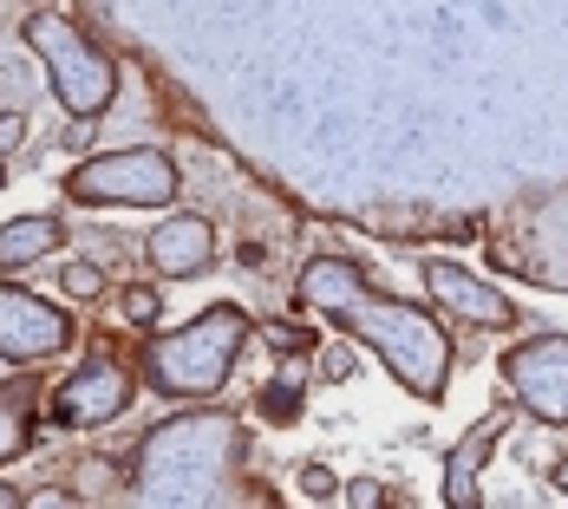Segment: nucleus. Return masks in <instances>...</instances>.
Returning a JSON list of instances; mask_svg holds the SVG:
<instances>
[{
	"label": "nucleus",
	"instance_id": "obj_1",
	"mask_svg": "<svg viewBox=\"0 0 568 509\" xmlns=\"http://www.w3.org/2000/svg\"><path fill=\"white\" fill-rule=\"evenodd\" d=\"M301 301H307L321 320H334V327H346L353 339H366V346L386 359V373H393L405 393H418V398L445 393L452 339L438 334V320H432L425 307L379 294V287L366 282L353 262H341V255L301 268Z\"/></svg>",
	"mask_w": 568,
	"mask_h": 509
},
{
	"label": "nucleus",
	"instance_id": "obj_2",
	"mask_svg": "<svg viewBox=\"0 0 568 509\" xmlns=\"http://www.w3.org/2000/svg\"><path fill=\"white\" fill-rule=\"evenodd\" d=\"M248 451V438H242V425L235 418H171L164 431H151L144 438V451H138V497H151V503H216L223 490L210 483L216 470H235Z\"/></svg>",
	"mask_w": 568,
	"mask_h": 509
},
{
	"label": "nucleus",
	"instance_id": "obj_3",
	"mask_svg": "<svg viewBox=\"0 0 568 509\" xmlns=\"http://www.w3.org/2000/svg\"><path fill=\"white\" fill-rule=\"evenodd\" d=\"M242 339H248V314H242V307H210V314H196L183 334L151 339V346H144V373H151L158 393L210 398L229 379Z\"/></svg>",
	"mask_w": 568,
	"mask_h": 509
},
{
	"label": "nucleus",
	"instance_id": "obj_4",
	"mask_svg": "<svg viewBox=\"0 0 568 509\" xmlns=\"http://www.w3.org/2000/svg\"><path fill=\"white\" fill-rule=\"evenodd\" d=\"M27 47L40 53L47 79H53V99L79 118V124L112 105V92H118L112 53H105V47H92L72 20H59V13H47V7H40V13H27Z\"/></svg>",
	"mask_w": 568,
	"mask_h": 509
},
{
	"label": "nucleus",
	"instance_id": "obj_5",
	"mask_svg": "<svg viewBox=\"0 0 568 509\" xmlns=\"http://www.w3.org/2000/svg\"><path fill=\"white\" fill-rule=\"evenodd\" d=\"M65 196L72 203H124V210H151V203H171L176 196V164L164 151H105V157H85V164L65 176Z\"/></svg>",
	"mask_w": 568,
	"mask_h": 509
},
{
	"label": "nucleus",
	"instance_id": "obj_6",
	"mask_svg": "<svg viewBox=\"0 0 568 509\" xmlns=\"http://www.w3.org/2000/svg\"><path fill=\"white\" fill-rule=\"evenodd\" d=\"M504 379H510L516 405L542 425H568V334L523 339L504 353Z\"/></svg>",
	"mask_w": 568,
	"mask_h": 509
},
{
	"label": "nucleus",
	"instance_id": "obj_7",
	"mask_svg": "<svg viewBox=\"0 0 568 509\" xmlns=\"http://www.w3.org/2000/svg\"><path fill=\"white\" fill-rule=\"evenodd\" d=\"M65 346H72V320L59 307H47L27 287H0V359L33 366V359H53Z\"/></svg>",
	"mask_w": 568,
	"mask_h": 509
},
{
	"label": "nucleus",
	"instance_id": "obj_8",
	"mask_svg": "<svg viewBox=\"0 0 568 509\" xmlns=\"http://www.w3.org/2000/svg\"><path fill=\"white\" fill-rule=\"evenodd\" d=\"M124 405H131V373L118 359H85L53 393V418L59 425H105Z\"/></svg>",
	"mask_w": 568,
	"mask_h": 509
},
{
	"label": "nucleus",
	"instance_id": "obj_9",
	"mask_svg": "<svg viewBox=\"0 0 568 509\" xmlns=\"http://www.w3.org/2000/svg\"><path fill=\"white\" fill-rule=\"evenodd\" d=\"M425 287H432V301L445 307V314H457V320H470V327H516V307H510V294H497L490 282H477L464 262H425Z\"/></svg>",
	"mask_w": 568,
	"mask_h": 509
},
{
	"label": "nucleus",
	"instance_id": "obj_10",
	"mask_svg": "<svg viewBox=\"0 0 568 509\" xmlns=\"http://www.w3.org/2000/svg\"><path fill=\"white\" fill-rule=\"evenodd\" d=\"M210 255H216V228L203 223V216H164V223L151 228V242H144V262H151V275H164V282L203 275Z\"/></svg>",
	"mask_w": 568,
	"mask_h": 509
},
{
	"label": "nucleus",
	"instance_id": "obj_11",
	"mask_svg": "<svg viewBox=\"0 0 568 509\" xmlns=\"http://www.w3.org/2000/svg\"><path fill=\"white\" fill-rule=\"evenodd\" d=\"M504 411H490V418H477L470 425V438L445 457V503H477V477H484V464L497 451V438H504Z\"/></svg>",
	"mask_w": 568,
	"mask_h": 509
},
{
	"label": "nucleus",
	"instance_id": "obj_12",
	"mask_svg": "<svg viewBox=\"0 0 568 509\" xmlns=\"http://www.w3.org/2000/svg\"><path fill=\"white\" fill-rule=\"evenodd\" d=\"M59 242H65V228L59 216H13V223L0 228V268L13 275V268H33V262H47Z\"/></svg>",
	"mask_w": 568,
	"mask_h": 509
},
{
	"label": "nucleus",
	"instance_id": "obj_13",
	"mask_svg": "<svg viewBox=\"0 0 568 509\" xmlns=\"http://www.w3.org/2000/svg\"><path fill=\"white\" fill-rule=\"evenodd\" d=\"M118 307H124V320H131V327H158V320H164V301H158V287H124V294H118Z\"/></svg>",
	"mask_w": 568,
	"mask_h": 509
},
{
	"label": "nucleus",
	"instance_id": "obj_14",
	"mask_svg": "<svg viewBox=\"0 0 568 509\" xmlns=\"http://www.w3.org/2000/svg\"><path fill=\"white\" fill-rule=\"evenodd\" d=\"M65 294H72V301H99V294H105V268H99V262H72V268H65Z\"/></svg>",
	"mask_w": 568,
	"mask_h": 509
},
{
	"label": "nucleus",
	"instance_id": "obj_15",
	"mask_svg": "<svg viewBox=\"0 0 568 509\" xmlns=\"http://www.w3.org/2000/svg\"><path fill=\"white\" fill-rule=\"evenodd\" d=\"M27 445V431H20V411H13V398H0V457H13Z\"/></svg>",
	"mask_w": 568,
	"mask_h": 509
},
{
	"label": "nucleus",
	"instance_id": "obj_16",
	"mask_svg": "<svg viewBox=\"0 0 568 509\" xmlns=\"http://www.w3.org/2000/svg\"><path fill=\"white\" fill-rule=\"evenodd\" d=\"M262 339H268L275 353H307V346H314V339L301 334V327H262Z\"/></svg>",
	"mask_w": 568,
	"mask_h": 509
},
{
	"label": "nucleus",
	"instance_id": "obj_17",
	"mask_svg": "<svg viewBox=\"0 0 568 509\" xmlns=\"http://www.w3.org/2000/svg\"><path fill=\"white\" fill-rule=\"evenodd\" d=\"M301 490H307V497H334L341 483H334V470H327V464H307V470H301Z\"/></svg>",
	"mask_w": 568,
	"mask_h": 509
},
{
	"label": "nucleus",
	"instance_id": "obj_18",
	"mask_svg": "<svg viewBox=\"0 0 568 509\" xmlns=\"http://www.w3.org/2000/svg\"><path fill=\"white\" fill-rule=\"evenodd\" d=\"M20 138H27V118H20V112H0V157H7Z\"/></svg>",
	"mask_w": 568,
	"mask_h": 509
},
{
	"label": "nucleus",
	"instance_id": "obj_19",
	"mask_svg": "<svg viewBox=\"0 0 568 509\" xmlns=\"http://www.w3.org/2000/svg\"><path fill=\"white\" fill-rule=\"evenodd\" d=\"M346 373H353V353H327V359H321V379H346Z\"/></svg>",
	"mask_w": 568,
	"mask_h": 509
},
{
	"label": "nucleus",
	"instance_id": "obj_20",
	"mask_svg": "<svg viewBox=\"0 0 568 509\" xmlns=\"http://www.w3.org/2000/svg\"><path fill=\"white\" fill-rule=\"evenodd\" d=\"M33 503H40V509H65V503H79V497H72V490H40Z\"/></svg>",
	"mask_w": 568,
	"mask_h": 509
},
{
	"label": "nucleus",
	"instance_id": "obj_21",
	"mask_svg": "<svg viewBox=\"0 0 568 509\" xmlns=\"http://www.w3.org/2000/svg\"><path fill=\"white\" fill-rule=\"evenodd\" d=\"M556 490H562V497H568V457H562V464H556Z\"/></svg>",
	"mask_w": 568,
	"mask_h": 509
},
{
	"label": "nucleus",
	"instance_id": "obj_22",
	"mask_svg": "<svg viewBox=\"0 0 568 509\" xmlns=\"http://www.w3.org/2000/svg\"><path fill=\"white\" fill-rule=\"evenodd\" d=\"M7 503H20V490H13V483H0V509Z\"/></svg>",
	"mask_w": 568,
	"mask_h": 509
}]
</instances>
